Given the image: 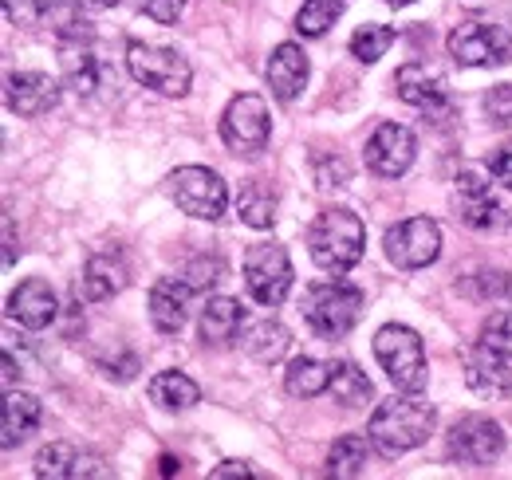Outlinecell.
<instances>
[{"instance_id":"6da1fadb","label":"cell","mask_w":512,"mask_h":480,"mask_svg":"<svg viewBox=\"0 0 512 480\" xmlns=\"http://www.w3.org/2000/svg\"><path fill=\"white\" fill-rule=\"evenodd\" d=\"M434 421H438V414H434V406L422 394L398 390V398L383 402L371 414L367 433H371V441H375V449L383 457H402V453H410V449H418V445L430 441Z\"/></svg>"},{"instance_id":"7a4b0ae2","label":"cell","mask_w":512,"mask_h":480,"mask_svg":"<svg viewBox=\"0 0 512 480\" xmlns=\"http://www.w3.org/2000/svg\"><path fill=\"white\" fill-rule=\"evenodd\" d=\"M367 248V225L351 209H323L308 229V252L323 272L343 276L363 260Z\"/></svg>"},{"instance_id":"3957f363","label":"cell","mask_w":512,"mask_h":480,"mask_svg":"<svg viewBox=\"0 0 512 480\" xmlns=\"http://www.w3.org/2000/svg\"><path fill=\"white\" fill-rule=\"evenodd\" d=\"M363 307L367 296L355 288V284H343V280H331V284H312L300 300L304 311V323L320 335V339H343L359 319H363Z\"/></svg>"},{"instance_id":"277c9868","label":"cell","mask_w":512,"mask_h":480,"mask_svg":"<svg viewBox=\"0 0 512 480\" xmlns=\"http://www.w3.org/2000/svg\"><path fill=\"white\" fill-rule=\"evenodd\" d=\"M375 359L386 370V378L398 386V390H410V394H422L426 390V378H430V366H426V347H422V335L406 323H386L375 335Z\"/></svg>"},{"instance_id":"5b68a950","label":"cell","mask_w":512,"mask_h":480,"mask_svg":"<svg viewBox=\"0 0 512 480\" xmlns=\"http://www.w3.org/2000/svg\"><path fill=\"white\" fill-rule=\"evenodd\" d=\"M127 71L134 83L166 95V99H182L193 83V67L182 52L174 48H158V44H130L127 48Z\"/></svg>"},{"instance_id":"8992f818","label":"cell","mask_w":512,"mask_h":480,"mask_svg":"<svg viewBox=\"0 0 512 480\" xmlns=\"http://www.w3.org/2000/svg\"><path fill=\"white\" fill-rule=\"evenodd\" d=\"M166 189H170V201L197 221H221L229 209V189L221 174H213L209 166H178L166 178Z\"/></svg>"},{"instance_id":"52a82bcc","label":"cell","mask_w":512,"mask_h":480,"mask_svg":"<svg viewBox=\"0 0 512 480\" xmlns=\"http://www.w3.org/2000/svg\"><path fill=\"white\" fill-rule=\"evenodd\" d=\"M245 288L260 307H280L292 292V260L276 240H260L245 252Z\"/></svg>"},{"instance_id":"ba28073f","label":"cell","mask_w":512,"mask_h":480,"mask_svg":"<svg viewBox=\"0 0 512 480\" xmlns=\"http://www.w3.org/2000/svg\"><path fill=\"white\" fill-rule=\"evenodd\" d=\"M446 48L457 67H509L512 63V36L501 24H489V20L457 24L449 32Z\"/></svg>"},{"instance_id":"9c48e42d","label":"cell","mask_w":512,"mask_h":480,"mask_svg":"<svg viewBox=\"0 0 512 480\" xmlns=\"http://www.w3.org/2000/svg\"><path fill=\"white\" fill-rule=\"evenodd\" d=\"M272 138L268 103L260 95H237L221 115V142L237 158H260Z\"/></svg>"},{"instance_id":"30bf717a","label":"cell","mask_w":512,"mask_h":480,"mask_svg":"<svg viewBox=\"0 0 512 480\" xmlns=\"http://www.w3.org/2000/svg\"><path fill=\"white\" fill-rule=\"evenodd\" d=\"M446 453L453 465L485 469L505 453V429L485 414H469V418L453 421V429L446 433Z\"/></svg>"},{"instance_id":"8fae6325","label":"cell","mask_w":512,"mask_h":480,"mask_svg":"<svg viewBox=\"0 0 512 480\" xmlns=\"http://www.w3.org/2000/svg\"><path fill=\"white\" fill-rule=\"evenodd\" d=\"M386 260L402 272H418V268H430L442 252V229L438 221L430 217H410V221H398L390 225L383 237Z\"/></svg>"},{"instance_id":"7c38bea8","label":"cell","mask_w":512,"mask_h":480,"mask_svg":"<svg viewBox=\"0 0 512 480\" xmlns=\"http://www.w3.org/2000/svg\"><path fill=\"white\" fill-rule=\"evenodd\" d=\"M414 154H418V138L410 126H398V122H383L371 138H367V150H363V162L375 178H402L410 166H414Z\"/></svg>"},{"instance_id":"4fadbf2b","label":"cell","mask_w":512,"mask_h":480,"mask_svg":"<svg viewBox=\"0 0 512 480\" xmlns=\"http://www.w3.org/2000/svg\"><path fill=\"white\" fill-rule=\"evenodd\" d=\"M32 473L40 480H107L115 477V469L99 457V453H87V449H75L67 441H52L36 453V465Z\"/></svg>"},{"instance_id":"5bb4252c","label":"cell","mask_w":512,"mask_h":480,"mask_svg":"<svg viewBox=\"0 0 512 480\" xmlns=\"http://www.w3.org/2000/svg\"><path fill=\"white\" fill-rule=\"evenodd\" d=\"M394 87H398V99L418 107L426 119H446L453 115V99H449L446 75L426 67V63H406L398 75H394Z\"/></svg>"},{"instance_id":"9a60e30c","label":"cell","mask_w":512,"mask_h":480,"mask_svg":"<svg viewBox=\"0 0 512 480\" xmlns=\"http://www.w3.org/2000/svg\"><path fill=\"white\" fill-rule=\"evenodd\" d=\"M457 217H461V225H469L477 233H501L509 225L505 205L493 197L489 181L481 178L477 170H465L457 178Z\"/></svg>"},{"instance_id":"2e32d148","label":"cell","mask_w":512,"mask_h":480,"mask_svg":"<svg viewBox=\"0 0 512 480\" xmlns=\"http://www.w3.org/2000/svg\"><path fill=\"white\" fill-rule=\"evenodd\" d=\"M4 103L20 119H40L60 107V83L48 71H8Z\"/></svg>"},{"instance_id":"e0dca14e","label":"cell","mask_w":512,"mask_h":480,"mask_svg":"<svg viewBox=\"0 0 512 480\" xmlns=\"http://www.w3.org/2000/svg\"><path fill=\"white\" fill-rule=\"evenodd\" d=\"M130 272L127 260L119 252H95L83 264V276L75 280V300L79 303H107L111 296H119L127 288Z\"/></svg>"},{"instance_id":"ac0fdd59","label":"cell","mask_w":512,"mask_h":480,"mask_svg":"<svg viewBox=\"0 0 512 480\" xmlns=\"http://www.w3.org/2000/svg\"><path fill=\"white\" fill-rule=\"evenodd\" d=\"M465 382L473 394L481 398H501L512 390V366L509 355H501L497 347L489 343H473L465 351Z\"/></svg>"},{"instance_id":"d6986e66","label":"cell","mask_w":512,"mask_h":480,"mask_svg":"<svg viewBox=\"0 0 512 480\" xmlns=\"http://www.w3.org/2000/svg\"><path fill=\"white\" fill-rule=\"evenodd\" d=\"M8 319H16L28 331H44L60 319V300L52 292L48 280H24L20 288H12L8 296Z\"/></svg>"},{"instance_id":"ffe728a7","label":"cell","mask_w":512,"mask_h":480,"mask_svg":"<svg viewBox=\"0 0 512 480\" xmlns=\"http://www.w3.org/2000/svg\"><path fill=\"white\" fill-rule=\"evenodd\" d=\"M190 296L193 288L178 276H162L150 288V323L158 335H178L190 319Z\"/></svg>"},{"instance_id":"44dd1931","label":"cell","mask_w":512,"mask_h":480,"mask_svg":"<svg viewBox=\"0 0 512 480\" xmlns=\"http://www.w3.org/2000/svg\"><path fill=\"white\" fill-rule=\"evenodd\" d=\"M308 56H304V48L300 44H280L272 56H268V67H264V79H268V87H272V95L280 99V103H292V99H300V91L308 87Z\"/></svg>"},{"instance_id":"7402d4cb","label":"cell","mask_w":512,"mask_h":480,"mask_svg":"<svg viewBox=\"0 0 512 480\" xmlns=\"http://www.w3.org/2000/svg\"><path fill=\"white\" fill-rule=\"evenodd\" d=\"M241 327H245V307L229 296H217L201 307V319H197V331H201V343L205 347H229L241 339Z\"/></svg>"},{"instance_id":"603a6c76","label":"cell","mask_w":512,"mask_h":480,"mask_svg":"<svg viewBox=\"0 0 512 480\" xmlns=\"http://www.w3.org/2000/svg\"><path fill=\"white\" fill-rule=\"evenodd\" d=\"M40 421H44L40 398L8 390V398H4V418H0V445H4V449H16L24 437H32V433L40 429Z\"/></svg>"},{"instance_id":"cb8c5ba5","label":"cell","mask_w":512,"mask_h":480,"mask_svg":"<svg viewBox=\"0 0 512 480\" xmlns=\"http://www.w3.org/2000/svg\"><path fill=\"white\" fill-rule=\"evenodd\" d=\"M237 343H241V351H245L253 362L272 366V362H280L284 355H288L292 335H288L284 323H276V319H260V323H249V331H245Z\"/></svg>"},{"instance_id":"d4e9b609","label":"cell","mask_w":512,"mask_h":480,"mask_svg":"<svg viewBox=\"0 0 512 480\" xmlns=\"http://www.w3.org/2000/svg\"><path fill=\"white\" fill-rule=\"evenodd\" d=\"M150 402L166 414H182V410H193L201 402V386L182 370H162L150 378Z\"/></svg>"},{"instance_id":"484cf974","label":"cell","mask_w":512,"mask_h":480,"mask_svg":"<svg viewBox=\"0 0 512 480\" xmlns=\"http://www.w3.org/2000/svg\"><path fill=\"white\" fill-rule=\"evenodd\" d=\"M371 449H375V441H371V433L363 437V433H343L335 445H331V453H327V473L331 477H363L367 473V461H371Z\"/></svg>"},{"instance_id":"4316f807","label":"cell","mask_w":512,"mask_h":480,"mask_svg":"<svg viewBox=\"0 0 512 480\" xmlns=\"http://www.w3.org/2000/svg\"><path fill=\"white\" fill-rule=\"evenodd\" d=\"M60 52H64L60 63H64L67 87H71L75 95H91V91L99 87V75H103L95 48H91V44H60Z\"/></svg>"},{"instance_id":"83f0119b","label":"cell","mask_w":512,"mask_h":480,"mask_svg":"<svg viewBox=\"0 0 512 480\" xmlns=\"http://www.w3.org/2000/svg\"><path fill=\"white\" fill-rule=\"evenodd\" d=\"M327 394H331L343 410H359V406L371 402L375 386H371V378H367L355 362H331V386H327Z\"/></svg>"},{"instance_id":"f1b7e54d","label":"cell","mask_w":512,"mask_h":480,"mask_svg":"<svg viewBox=\"0 0 512 480\" xmlns=\"http://www.w3.org/2000/svg\"><path fill=\"white\" fill-rule=\"evenodd\" d=\"M327 386H331V362L300 355V359L288 362V370H284V390L292 398H320Z\"/></svg>"},{"instance_id":"f546056e","label":"cell","mask_w":512,"mask_h":480,"mask_svg":"<svg viewBox=\"0 0 512 480\" xmlns=\"http://www.w3.org/2000/svg\"><path fill=\"white\" fill-rule=\"evenodd\" d=\"M237 213H241V221L249 225V229H272L276 225V193L264 185V181H249V185H241V193H237Z\"/></svg>"},{"instance_id":"4dcf8cb0","label":"cell","mask_w":512,"mask_h":480,"mask_svg":"<svg viewBox=\"0 0 512 480\" xmlns=\"http://www.w3.org/2000/svg\"><path fill=\"white\" fill-rule=\"evenodd\" d=\"M343 8H347V0H304L300 12H296V32L304 40H320V36H327V28L343 16Z\"/></svg>"},{"instance_id":"1f68e13d","label":"cell","mask_w":512,"mask_h":480,"mask_svg":"<svg viewBox=\"0 0 512 480\" xmlns=\"http://www.w3.org/2000/svg\"><path fill=\"white\" fill-rule=\"evenodd\" d=\"M394 44V28L386 24H363L355 36H351V56L359 63H379Z\"/></svg>"},{"instance_id":"d6a6232c","label":"cell","mask_w":512,"mask_h":480,"mask_svg":"<svg viewBox=\"0 0 512 480\" xmlns=\"http://www.w3.org/2000/svg\"><path fill=\"white\" fill-rule=\"evenodd\" d=\"M465 292L473 300H505L512 292V280L505 272H477V276L465 280Z\"/></svg>"},{"instance_id":"836d02e7","label":"cell","mask_w":512,"mask_h":480,"mask_svg":"<svg viewBox=\"0 0 512 480\" xmlns=\"http://www.w3.org/2000/svg\"><path fill=\"white\" fill-rule=\"evenodd\" d=\"M481 343L497 347L501 355H509L512 359V311H497L493 319H485V327H481Z\"/></svg>"},{"instance_id":"e575fe53","label":"cell","mask_w":512,"mask_h":480,"mask_svg":"<svg viewBox=\"0 0 512 480\" xmlns=\"http://www.w3.org/2000/svg\"><path fill=\"white\" fill-rule=\"evenodd\" d=\"M4 16H8V24L32 28L48 16V0H4Z\"/></svg>"},{"instance_id":"d590c367","label":"cell","mask_w":512,"mask_h":480,"mask_svg":"<svg viewBox=\"0 0 512 480\" xmlns=\"http://www.w3.org/2000/svg\"><path fill=\"white\" fill-rule=\"evenodd\" d=\"M485 115L493 126H512V83H497L489 95H485Z\"/></svg>"},{"instance_id":"8d00e7d4","label":"cell","mask_w":512,"mask_h":480,"mask_svg":"<svg viewBox=\"0 0 512 480\" xmlns=\"http://www.w3.org/2000/svg\"><path fill=\"white\" fill-rule=\"evenodd\" d=\"M186 276H190L186 284H190L193 292H205V288H213V284H221V280H225V264H221L217 256H213V260H205V256H201V260H193L190 268H186Z\"/></svg>"},{"instance_id":"74e56055","label":"cell","mask_w":512,"mask_h":480,"mask_svg":"<svg viewBox=\"0 0 512 480\" xmlns=\"http://www.w3.org/2000/svg\"><path fill=\"white\" fill-rule=\"evenodd\" d=\"M138 8H142L154 24H178V16H182L186 0H138Z\"/></svg>"},{"instance_id":"f35d334b","label":"cell","mask_w":512,"mask_h":480,"mask_svg":"<svg viewBox=\"0 0 512 480\" xmlns=\"http://www.w3.org/2000/svg\"><path fill=\"white\" fill-rule=\"evenodd\" d=\"M485 166H489V174L501 181L505 189H512V146H497V150L485 158Z\"/></svg>"},{"instance_id":"ab89813d","label":"cell","mask_w":512,"mask_h":480,"mask_svg":"<svg viewBox=\"0 0 512 480\" xmlns=\"http://www.w3.org/2000/svg\"><path fill=\"white\" fill-rule=\"evenodd\" d=\"M209 477L225 480V477H256V473L249 469V465H245V461H225V465H221V469H213Z\"/></svg>"},{"instance_id":"60d3db41","label":"cell","mask_w":512,"mask_h":480,"mask_svg":"<svg viewBox=\"0 0 512 480\" xmlns=\"http://www.w3.org/2000/svg\"><path fill=\"white\" fill-rule=\"evenodd\" d=\"M16 264V233H12V217H4V268Z\"/></svg>"},{"instance_id":"b9f144b4","label":"cell","mask_w":512,"mask_h":480,"mask_svg":"<svg viewBox=\"0 0 512 480\" xmlns=\"http://www.w3.org/2000/svg\"><path fill=\"white\" fill-rule=\"evenodd\" d=\"M0 366H4V390H12V386H16V378H20L24 370H16V359H12V351H4V362H0Z\"/></svg>"},{"instance_id":"7bdbcfd3","label":"cell","mask_w":512,"mask_h":480,"mask_svg":"<svg viewBox=\"0 0 512 480\" xmlns=\"http://www.w3.org/2000/svg\"><path fill=\"white\" fill-rule=\"evenodd\" d=\"M67 4H79V8H115L119 0H67Z\"/></svg>"},{"instance_id":"ee69618b","label":"cell","mask_w":512,"mask_h":480,"mask_svg":"<svg viewBox=\"0 0 512 480\" xmlns=\"http://www.w3.org/2000/svg\"><path fill=\"white\" fill-rule=\"evenodd\" d=\"M390 8H406V4H414V0H386Z\"/></svg>"}]
</instances>
